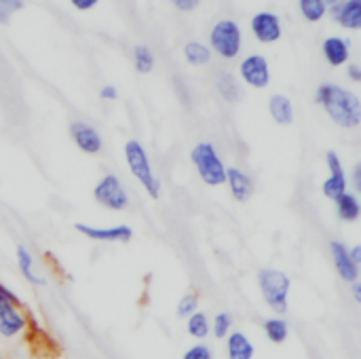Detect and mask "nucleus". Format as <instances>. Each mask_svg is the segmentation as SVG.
<instances>
[{
	"label": "nucleus",
	"mask_w": 361,
	"mask_h": 359,
	"mask_svg": "<svg viewBox=\"0 0 361 359\" xmlns=\"http://www.w3.org/2000/svg\"><path fill=\"white\" fill-rule=\"evenodd\" d=\"M315 104L345 131H353L361 125L360 95L338 83H322L315 91Z\"/></svg>",
	"instance_id": "obj_1"
},
{
	"label": "nucleus",
	"mask_w": 361,
	"mask_h": 359,
	"mask_svg": "<svg viewBox=\"0 0 361 359\" xmlns=\"http://www.w3.org/2000/svg\"><path fill=\"white\" fill-rule=\"evenodd\" d=\"M34 320L11 286L0 281V341L13 343L30 334Z\"/></svg>",
	"instance_id": "obj_2"
},
{
	"label": "nucleus",
	"mask_w": 361,
	"mask_h": 359,
	"mask_svg": "<svg viewBox=\"0 0 361 359\" xmlns=\"http://www.w3.org/2000/svg\"><path fill=\"white\" fill-rule=\"evenodd\" d=\"M256 284H258L262 303L267 305L271 315L286 317L290 311V294H292L290 275L277 267H262L256 273Z\"/></svg>",
	"instance_id": "obj_3"
},
{
	"label": "nucleus",
	"mask_w": 361,
	"mask_h": 359,
	"mask_svg": "<svg viewBox=\"0 0 361 359\" xmlns=\"http://www.w3.org/2000/svg\"><path fill=\"white\" fill-rule=\"evenodd\" d=\"M123 154H125V165H127L131 178L140 184V188L144 190V195L148 199L157 201L161 197V180L152 167V161H150L146 146L140 140L131 138L125 142Z\"/></svg>",
	"instance_id": "obj_4"
},
{
	"label": "nucleus",
	"mask_w": 361,
	"mask_h": 359,
	"mask_svg": "<svg viewBox=\"0 0 361 359\" xmlns=\"http://www.w3.org/2000/svg\"><path fill=\"white\" fill-rule=\"evenodd\" d=\"M190 163L199 176V180L209 188L224 186L226 180V163L218 150V146L209 140H201L190 148Z\"/></svg>",
	"instance_id": "obj_5"
},
{
	"label": "nucleus",
	"mask_w": 361,
	"mask_h": 359,
	"mask_svg": "<svg viewBox=\"0 0 361 359\" xmlns=\"http://www.w3.org/2000/svg\"><path fill=\"white\" fill-rule=\"evenodd\" d=\"M91 195H93V201H95L102 209H108V212H112V214H123V212H127L129 205H131V197H129V193H127V186H125L123 180H121L116 174H112V171L104 174V176L95 182Z\"/></svg>",
	"instance_id": "obj_6"
},
{
	"label": "nucleus",
	"mask_w": 361,
	"mask_h": 359,
	"mask_svg": "<svg viewBox=\"0 0 361 359\" xmlns=\"http://www.w3.org/2000/svg\"><path fill=\"white\" fill-rule=\"evenodd\" d=\"M243 36L235 19H220L209 32V51L222 59H235L241 53Z\"/></svg>",
	"instance_id": "obj_7"
},
{
	"label": "nucleus",
	"mask_w": 361,
	"mask_h": 359,
	"mask_svg": "<svg viewBox=\"0 0 361 359\" xmlns=\"http://www.w3.org/2000/svg\"><path fill=\"white\" fill-rule=\"evenodd\" d=\"M326 169H328V176L322 182V195L328 201L334 203L338 197L349 193L347 169H345V163H343V159H341V154L336 150H328L326 152Z\"/></svg>",
	"instance_id": "obj_8"
},
{
	"label": "nucleus",
	"mask_w": 361,
	"mask_h": 359,
	"mask_svg": "<svg viewBox=\"0 0 361 359\" xmlns=\"http://www.w3.org/2000/svg\"><path fill=\"white\" fill-rule=\"evenodd\" d=\"M74 231L93 243H129L133 239V229L129 224H112V226H95L89 222H76Z\"/></svg>",
	"instance_id": "obj_9"
},
{
	"label": "nucleus",
	"mask_w": 361,
	"mask_h": 359,
	"mask_svg": "<svg viewBox=\"0 0 361 359\" xmlns=\"http://www.w3.org/2000/svg\"><path fill=\"white\" fill-rule=\"evenodd\" d=\"M239 78L243 80V85L252 89H267L271 83L269 59L260 53H252L243 57V61L239 63Z\"/></svg>",
	"instance_id": "obj_10"
},
{
	"label": "nucleus",
	"mask_w": 361,
	"mask_h": 359,
	"mask_svg": "<svg viewBox=\"0 0 361 359\" xmlns=\"http://www.w3.org/2000/svg\"><path fill=\"white\" fill-rule=\"evenodd\" d=\"M70 138L82 154L95 157L104 150L102 133L87 121H72L70 123Z\"/></svg>",
	"instance_id": "obj_11"
},
{
	"label": "nucleus",
	"mask_w": 361,
	"mask_h": 359,
	"mask_svg": "<svg viewBox=\"0 0 361 359\" xmlns=\"http://www.w3.org/2000/svg\"><path fill=\"white\" fill-rule=\"evenodd\" d=\"M224 186L228 188V195L235 203H247L254 193H256V182L252 178L250 171H245L243 167H237V165H228L226 167V180H224Z\"/></svg>",
	"instance_id": "obj_12"
},
{
	"label": "nucleus",
	"mask_w": 361,
	"mask_h": 359,
	"mask_svg": "<svg viewBox=\"0 0 361 359\" xmlns=\"http://www.w3.org/2000/svg\"><path fill=\"white\" fill-rule=\"evenodd\" d=\"M328 250H330V258H332V264H334V271L338 275V279L347 286L360 281V269L357 264H353L351 256H349V245L341 239H332L328 243Z\"/></svg>",
	"instance_id": "obj_13"
},
{
	"label": "nucleus",
	"mask_w": 361,
	"mask_h": 359,
	"mask_svg": "<svg viewBox=\"0 0 361 359\" xmlns=\"http://www.w3.org/2000/svg\"><path fill=\"white\" fill-rule=\"evenodd\" d=\"M250 28L254 38L262 44H271L281 38V19L271 11L256 13L250 21Z\"/></svg>",
	"instance_id": "obj_14"
},
{
	"label": "nucleus",
	"mask_w": 361,
	"mask_h": 359,
	"mask_svg": "<svg viewBox=\"0 0 361 359\" xmlns=\"http://www.w3.org/2000/svg\"><path fill=\"white\" fill-rule=\"evenodd\" d=\"M224 355L226 359H254L256 347L243 330H233L224 339Z\"/></svg>",
	"instance_id": "obj_15"
},
{
	"label": "nucleus",
	"mask_w": 361,
	"mask_h": 359,
	"mask_svg": "<svg viewBox=\"0 0 361 359\" xmlns=\"http://www.w3.org/2000/svg\"><path fill=\"white\" fill-rule=\"evenodd\" d=\"M322 53L332 68H341L351 57V40L343 36H328L322 44Z\"/></svg>",
	"instance_id": "obj_16"
},
{
	"label": "nucleus",
	"mask_w": 361,
	"mask_h": 359,
	"mask_svg": "<svg viewBox=\"0 0 361 359\" xmlns=\"http://www.w3.org/2000/svg\"><path fill=\"white\" fill-rule=\"evenodd\" d=\"M332 19L341 23L343 28L349 30H360L361 28V0H343L334 6L328 8Z\"/></svg>",
	"instance_id": "obj_17"
},
{
	"label": "nucleus",
	"mask_w": 361,
	"mask_h": 359,
	"mask_svg": "<svg viewBox=\"0 0 361 359\" xmlns=\"http://www.w3.org/2000/svg\"><path fill=\"white\" fill-rule=\"evenodd\" d=\"M15 262H17V269H19L21 277H23L30 286H34V288L44 286V277L36 271V258H34V254L30 252V248H25L23 243H19V245L15 248Z\"/></svg>",
	"instance_id": "obj_18"
},
{
	"label": "nucleus",
	"mask_w": 361,
	"mask_h": 359,
	"mask_svg": "<svg viewBox=\"0 0 361 359\" xmlns=\"http://www.w3.org/2000/svg\"><path fill=\"white\" fill-rule=\"evenodd\" d=\"M269 114L281 127L292 125L294 123V104H292V99L288 95H283V93H273L269 97Z\"/></svg>",
	"instance_id": "obj_19"
},
{
	"label": "nucleus",
	"mask_w": 361,
	"mask_h": 359,
	"mask_svg": "<svg viewBox=\"0 0 361 359\" xmlns=\"http://www.w3.org/2000/svg\"><path fill=\"white\" fill-rule=\"evenodd\" d=\"M262 332L271 345H286L290 339V322L281 315H269L262 320Z\"/></svg>",
	"instance_id": "obj_20"
},
{
	"label": "nucleus",
	"mask_w": 361,
	"mask_h": 359,
	"mask_svg": "<svg viewBox=\"0 0 361 359\" xmlns=\"http://www.w3.org/2000/svg\"><path fill=\"white\" fill-rule=\"evenodd\" d=\"M334 212H336V218L345 224H355L361 218V203L360 197L355 193H345L343 197H338L334 201Z\"/></svg>",
	"instance_id": "obj_21"
},
{
	"label": "nucleus",
	"mask_w": 361,
	"mask_h": 359,
	"mask_svg": "<svg viewBox=\"0 0 361 359\" xmlns=\"http://www.w3.org/2000/svg\"><path fill=\"white\" fill-rule=\"evenodd\" d=\"M216 91L218 95L226 102V104H239L243 97V89L241 83L235 74L231 72H220L216 78Z\"/></svg>",
	"instance_id": "obj_22"
},
{
	"label": "nucleus",
	"mask_w": 361,
	"mask_h": 359,
	"mask_svg": "<svg viewBox=\"0 0 361 359\" xmlns=\"http://www.w3.org/2000/svg\"><path fill=\"white\" fill-rule=\"evenodd\" d=\"M184 322H186V324H184L186 334H188L192 341L203 343V341H207V339L212 336V320H209V315H207L205 311L199 309L197 313H192V315L186 317Z\"/></svg>",
	"instance_id": "obj_23"
},
{
	"label": "nucleus",
	"mask_w": 361,
	"mask_h": 359,
	"mask_svg": "<svg viewBox=\"0 0 361 359\" xmlns=\"http://www.w3.org/2000/svg\"><path fill=\"white\" fill-rule=\"evenodd\" d=\"M184 59L190 66H205L212 61V51L207 44L199 42V40H188L184 44Z\"/></svg>",
	"instance_id": "obj_24"
},
{
	"label": "nucleus",
	"mask_w": 361,
	"mask_h": 359,
	"mask_svg": "<svg viewBox=\"0 0 361 359\" xmlns=\"http://www.w3.org/2000/svg\"><path fill=\"white\" fill-rule=\"evenodd\" d=\"M298 8H300V15L311 23L322 21L328 13V4L324 0H298Z\"/></svg>",
	"instance_id": "obj_25"
},
{
	"label": "nucleus",
	"mask_w": 361,
	"mask_h": 359,
	"mask_svg": "<svg viewBox=\"0 0 361 359\" xmlns=\"http://www.w3.org/2000/svg\"><path fill=\"white\" fill-rule=\"evenodd\" d=\"M235 322H233V315L228 311H220L212 317V336L218 339V341H224L235 328Z\"/></svg>",
	"instance_id": "obj_26"
},
{
	"label": "nucleus",
	"mask_w": 361,
	"mask_h": 359,
	"mask_svg": "<svg viewBox=\"0 0 361 359\" xmlns=\"http://www.w3.org/2000/svg\"><path fill=\"white\" fill-rule=\"evenodd\" d=\"M133 66L140 74H150L154 70V55L146 44H137L133 49Z\"/></svg>",
	"instance_id": "obj_27"
},
{
	"label": "nucleus",
	"mask_w": 361,
	"mask_h": 359,
	"mask_svg": "<svg viewBox=\"0 0 361 359\" xmlns=\"http://www.w3.org/2000/svg\"><path fill=\"white\" fill-rule=\"evenodd\" d=\"M199 307H201L199 294H197V292H186V294L178 300V305H176V315H178L180 320H186V317H190L192 313H197Z\"/></svg>",
	"instance_id": "obj_28"
},
{
	"label": "nucleus",
	"mask_w": 361,
	"mask_h": 359,
	"mask_svg": "<svg viewBox=\"0 0 361 359\" xmlns=\"http://www.w3.org/2000/svg\"><path fill=\"white\" fill-rule=\"evenodd\" d=\"M182 359H216V353H214L212 345H207V343H195V345H190L182 353Z\"/></svg>",
	"instance_id": "obj_29"
},
{
	"label": "nucleus",
	"mask_w": 361,
	"mask_h": 359,
	"mask_svg": "<svg viewBox=\"0 0 361 359\" xmlns=\"http://www.w3.org/2000/svg\"><path fill=\"white\" fill-rule=\"evenodd\" d=\"M23 8V0H0V23H8L11 17Z\"/></svg>",
	"instance_id": "obj_30"
},
{
	"label": "nucleus",
	"mask_w": 361,
	"mask_h": 359,
	"mask_svg": "<svg viewBox=\"0 0 361 359\" xmlns=\"http://www.w3.org/2000/svg\"><path fill=\"white\" fill-rule=\"evenodd\" d=\"M347 180H349V190L357 195L361 190V163L353 165V169L347 174Z\"/></svg>",
	"instance_id": "obj_31"
},
{
	"label": "nucleus",
	"mask_w": 361,
	"mask_h": 359,
	"mask_svg": "<svg viewBox=\"0 0 361 359\" xmlns=\"http://www.w3.org/2000/svg\"><path fill=\"white\" fill-rule=\"evenodd\" d=\"M99 97H102L104 102H114V99L118 97V89H116L114 85H104V87L99 89Z\"/></svg>",
	"instance_id": "obj_32"
},
{
	"label": "nucleus",
	"mask_w": 361,
	"mask_h": 359,
	"mask_svg": "<svg viewBox=\"0 0 361 359\" xmlns=\"http://www.w3.org/2000/svg\"><path fill=\"white\" fill-rule=\"evenodd\" d=\"M347 76H349V80L351 83H360L361 80V68L357 63H349L347 66Z\"/></svg>",
	"instance_id": "obj_33"
},
{
	"label": "nucleus",
	"mask_w": 361,
	"mask_h": 359,
	"mask_svg": "<svg viewBox=\"0 0 361 359\" xmlns=\"http://www.w3.org/2000/svg\"><path fill=\"white\" fill-rule=\"evenodd\" d=\"M70 2H72V6L78 8V11H89V8H93L99 0H70Z\"/></svg>",
	"instance_id": "obj_34"
},
{
	"label": "nucleus",
	"mask_w": 361,
	"mask_h": 359,
	"mask_svg": "<svg viewBox=\"0 0 361 359\" xmlns=\"http://www.w3.org/2000/svg\"><path fill=\"white\" fill-rule=\"evenodd\" d=\"M180 11H192V8H197V4H199V0H171Z\"/></svg>",
	"instance_id": "obj_35"
},
{
	"label": "nucleus",
	"mask_w": 361,
	"mask_h": 359,
	"mask_svg": "<svg viewBox=\"0 0 361 359\" xmlns=\"http://www.w3.org/2000/svg\"><path fill=\"white\" fill-rule=\"evenodd\" d=\"M349 256H351L353 264L361 267V245H351V248H349Z\"/></svg>",
	"instance_id": "obj_36"
},
{
	"label": "nucleus",
	"mask_w": 361,
	"mask_h": 359,
	"mask_svg": "<svg viewBox=\"0 0 361 359\" xmlns=\"http://www.w3.org/2000/svg\"><path fill=\"white\" fill-rule=\"evenodd\" d=\"M351 296H353V300L361 305V284L360 281H355V284H351Z\"/></svg>",
	"instance_id": "obj_37"
},
{
	"label": "nucleus",
	"mask_w": 361,
	"mask_h": 359,
	"mask_svg": "<svg viewBox=\"0 0 361 359\" xmlns=\"http://www.w3.org/2000/svg\"><path fill=\"white\" fill-rule=\"evenodd\" d=\"M324 2H326L328 8H330V6H334V4H338V2H343V0H324Z\"/></svg>",
	"instance_id": "obj_38"
}]
</instances>
